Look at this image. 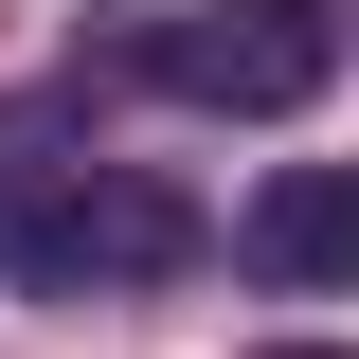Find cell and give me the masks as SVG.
Listing matches in <instances>:
<instances>
[{"label":"cell","instance_id":"4","mask_svg":"<svg viewBox=\"0 0 359 359\" xmlns=\"http://www.w3.org/2000/svg\"><path fill=\"white\" fill-rule=\"evenodd\" d=\"M252 359H359V341H252Z\"/></svg>","mask_w":359,"mask_h":359},{"label":"cell","instance_id":"3","mask_svg":"<svg viewBox=\"0 0 359 359\" xmlns=\"http://www.w3.org/2000/svg\"><path fill=\"white\" fill-rule=\"evenodd\" d=\"M233 252L269 269V287H359V162H287L233 216Z\"/></svg>","mask_w":359,"mask_h":359},{"label":"cell","instance_id":"2","mask_svg":"<svg viewBox=\"0 0 359 359\" xmlns=\"http://www.w3.org/2000/svg\"><path fill=\"white\" fill-rule=\"evenodd\" d=\"M144 72H162L180 108H216V126H287V108H323V72H341V18H323V0H198V18L144 36Z\"/></svg>","mask_w":359,"mask_h":359},{"label":"cell","instance_id":"1","mask_svg":"<svg viewBox=\"0 0 359 359\" xmlns=\"http://www.w3.org/2000/svg\"><path fill=\"white\" fill-rule=\"evenodd\" d=\"M198 252V216H180L162 180H126V162H90V126L72 108H0V269L18 287H90V269H180Z\"/></svg>","mask_w":359,"mask_h":359}]
</instances>
